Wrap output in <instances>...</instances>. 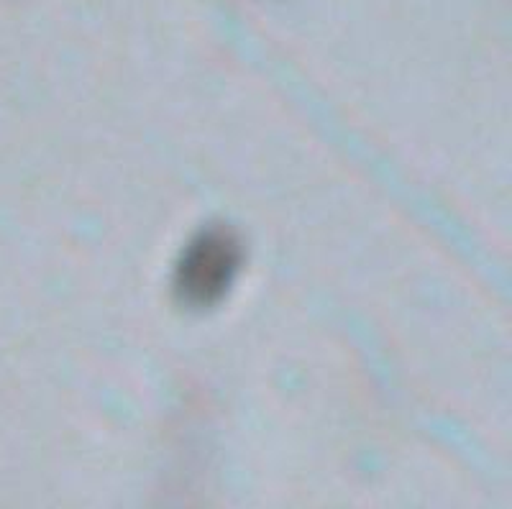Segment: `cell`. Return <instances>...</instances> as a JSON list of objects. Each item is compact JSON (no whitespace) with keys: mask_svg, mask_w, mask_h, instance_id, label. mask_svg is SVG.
Here are the masks:
<instances>
[{"mask_svg":"<svg viewBox=\"0 0 512 509\" xmlns=\"http://www.w3.org/2000/svg\"><path fill=\"white\" fill-rule=\"evenodd\" d=\"M244 264L241 241L228 228H208L190 243L175 272V290L185 305L210 307L228 295Z\"/></svg>","mask_w":512,"mask_h":509,"instance_id":"cell-1","label":"cell"}]
</instances>
